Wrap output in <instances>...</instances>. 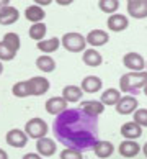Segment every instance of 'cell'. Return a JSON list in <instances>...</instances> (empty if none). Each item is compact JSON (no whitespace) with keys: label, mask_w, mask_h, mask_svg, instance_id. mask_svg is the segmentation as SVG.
Wrapping results in <instances>:
<instances>
[{"label":"cell","mask_w":147,"mask_h":159,"mask_svg":"<svg viewBox=\"0 0 147 159\" xmlns=\"http://www.w3.org/2000/svg\"><path fill=\"white\" fill-rule=\"evenodd\" d=\"M57 141L70 149L85 151L92 149L98 141V123L97 118L87 116L79 108H67L57 115L52 125Z\"/></svg>","instance_id":"obj_1"},{"label":"cell","mask_w":147,"mask_h":159,"mask_svg":"<svg viewBox=\"0 0 147 159\" xmlns=\"http://www.w3.org/2000/svg\"><path fill=\"white\" fill-rule=\"evenodd\" d=\"M145 84H147V70H142V72H128L124 75H121V79H119V90L128 93V95H134Z\"/></svg>","instance_id":"obj_2"},{"label":"cell","mask_w":147,"mask_h":159,"mask_svg":"<svg viewBox=\"0 0 147 159\" xmlns=\"http://www.w3.org/2000/svg\"><path fill=\"white\" fill-rule=\"evenodd\" d=\"M61 44L69 52H80V51H85L87 41H85V36H82L80 33L70 31V33H66L61 38Z\"/></svg>","instance_id":"obj_3"},{"label":"cell","mask_w":147,"mask_h":159,"mask_svg":"<svg viewBox=\"0 0 147 159\" xmlns=\"http://www.w3.org/2000/svg\"><path fill=\"white\" fill-rule=\"evenodd\" d=\"M48 123H46L43 118H31L26 121L25 125V134L28 138H33V139H39V138H44L48 134Z\"/></svg>","instance_id":"obj_4"},{"label":"cell","mask_w":147,"mask_h":159,"mask_svg":"<svg viewBox=\"0 0 147 159\" xmlns=\"http://www.w3.org/2000/svg\"><path fill=\"white\" fill-rule=\"evenodd\" d=\"M123 64L126 69H131V72H142L145 70V59L139 52H126L123 56Z\"/></svg>","instance_id":"obj_5"},{"label":"cell","mask_w":147,"mask_h":159,"mask_svg":"<svg viewBox=\"0 0 147 159\" xmlns=\"http://www.w3.org/2000/svg\"><path fill=\"white\" fill-rule=\"evenodd\" d=\"M49 80L46 77H41V75H34L28 80V89H29V95H34V97H39V95H44L46 92L49 90Z\"/></svg>","instance_id":"obj_6"},{"label":"cell","mask_w":147,"mask_h":159,"mask_svg":"<svg viewBox=\"0 0 147 159\" xmlns=\"http://www.w3.org/2000/svg\"><path fill=\"white\" fill-rule=\"evenodd\" d=\"M126 8L129 16H132V18L136 20L147 18V0H128Z\"/></svg>","instance_id":"obj_7"},{"label":"cell","mask_w":147,"mask_h":159,"mask_svg":"<svg viewBox=\"0 0 147 159\" xmlns=\"http://www.w3.org/2000/svg\"><path fill=\"white\" fill-rule=\"evenodd\" d=\"M137 98L134 95H121L119 102H118L115 107H116V111L119 115H131L132 111L137 110Z\"/></svg>","instance_id":"obj_8"},{"label":"cell","mask_w":147,"mask_h":159,"mask_svg":"<svg viewBox=\"0 0 147 159\" xmlns=\"http://www.w3.org/2000/svg\"><path fill=\"white\" fill-rule=\"evenodd\" d=\"M5 141H7V144L11 146V148H25L26 143H28V136L25 134L23 129L13 128V129H10V131L7 133Z\"/></svg>","instance_id":"obj_9"},{"label":"cell","mask_w":147,"mask_h":159,"mask_svg":"<svg viewBox=\"0 0 147 159\" xmlns=\"http://www.w3.org/2000/svg\"><path fill=\"white\" fill-rule=\"evenodd\" d=\"M79 110H80V111H84L87 116H92V118H98V116L103 113L105 105L100 102V100H85V102H82V103H80Z\"/></svg>","instance_id":"obj_10"},{"label":"cell","mask_w":147,"mask_h":159,"mask_svg":"<svg viewBox=\"0 0 147 159\" xmlns=\"http://www.w3.org/2000/svg\"><path fill=\"white\" fill-rule=\"evenodd\" d=\"M36 151H38V154L41 157H49V156H54L56 154L57 146L54 143V139L44 136V138L36 139Z\"/></svg>","instance_id":"obj_11"},{"label":"cell","mask_w":147,"mask_h":159,"mask_svg":"<svg viewBox=\"0 0 147 159\" xmlns=\"http://www.w3.org/2000/svg\"><path fill=\"white\" fill-rule=\"evenodd\" d=\"M106 25H108V30L119 33V31H124L129 26V18L121 13H113L111 16H108Z\"/></svg>","instance_id":"obj_12"},{"label":"cell","mask_w":147,"mask_h":159,"mask_svg":"<svg viewBox=\"0 0 147 159\" xmlns=\"http://www.w3.org/2000/svg\"><path fill=\"white\" fill-rule=\"evenodd\" d=\"M85 41H87V44H90L92 48L95 49V48H98V46H103V44L108 43L110 34L106 31H103V30H92L85 36Z\"/></svg>","instance_id":"obj_13"},{"label":"cell","mask_w":147,"mask_h":159,"mask_svg":"<svg viewBox=\"0 0 147 159\" xmlns=\"http://www.w3.org/2000/svg\"><path fill=\"white\" fill-rule=\"evenodd\" d=\"M46 111H48L49 115H61L62 111L67 110V102L64 100L62 97H51L46 100V105H44Z\"/></svg>","instance_id":"obj_14"},{"label":"cell","mask_w":147,"mask_h":159,"mask_svg":"<svg viewBox=\"0 0 147 159\" xmlns=\"http://www.w3.org/2000/svg\"><path fill=\"white\" fill-rule=\"evenodd\" d=\"M102 87H103V82L98 75H87L80 84L82 92H87V93H97L102 90Z\"/></svg>","instance_id":"obj_15"},{"label":"cell","mask_w":147,"mask_h":159,"mask_svg":"<svg viewBox=\"0 0 147 159\" xmlns=\"http://www.w3.org/2000/svg\"><path fill=\"white\" fill-rule=\"evenodd\" d=\"M20 18V11L18 8L11 7V5H8V7H5L3 10H0V25L2 26H10L13 25V23H16Z\"/></svg>","instance_id":"obj_16"},{"label":"cell","mask_w":147,"mask_h":159,"mask_svg":"<svg viewBox=\"0 0 147 159\" xmlns=\"http://www.w3.org/2000/svg\"><path fill=\"white\" fill-rule=\"evenodd\" d=\"M121 136H124L126 139H137L139 136H142V128L134 121H128L121 126Z\"/></svg>","instance_id":"obj_17"},{"label":"cell","mask_w":147,"mask_h":159,"mask_svg":"<svg viewBox=\"0 0 147 159\" xmlns=\"http://www.w3.org/2000/svg\"><path fill=\"white\" fill-rule=\"evenodd\" d=\"M93 152H95V156L100 157V159H106L110 157L111 154L115 152V146L110 143V141H97L95 144H93Z\"/></svg>","instance_id":"obj_18"},{"label":"cell","mask_w":147,"mask_h":159,"mask_svg":"<svg viewBox=\"0 0 147 159\" xmlns=\"http://www.w3.org/2000/svg\"><path fill=\"white\" fill-rule=\"evenodd\" d=\"M118 151H119V154H121L123 157H134V156H137V154H139L141 146L136 143V141L126 139V141H123V143L119 144Z\"/></svg>","instance_id":"obj_19"},{"label":"cell","mask_w":147,"mask_h":159,"mask_svg":"<svg viewBox=\"0 0 147 159\" xmlns=\"http://www.w3.org/2000/svg\"><path fill=\"white\" fill-rule=\"evenodd\" d=\"M82 61H84V64H87L88 67H98V66H102L103 57H102V54H100L97 49L90 48V49H85L84 51Z\"/></svg>","instance_id":"obj_20"},{"label":"cell","mask_w":147,"mask_h":159,"mask_svg":"<svg viewBox=\"0 0 147 159\" xmlns=\"http://www.w3.org/2000/svg\"><path fill=\"white\" fill-rule=\"evenodd\" d=\"M82 95H84V92H82V89L79 85H66L62 89V98L66 100L67 103L79 102V100L82 98Z\"/></svg>","instance_id":"obj_21"},{"label":"cell","mask_w":147,"mask_h":159,"mask_svg":"<svg viewBox=\"0 0 147 159\" xmlns=\"http://www.w3.org/2000/svg\"><path fill=\"white\" fill-rule=\"evenodd\" d=\"M25 16H26V20H29L34 25V23H43L46 13L41 7H38V5H29L25 10Z\"/></svg>","instance_id":"obj_22"},{"label":"cell","mask_w":147,"mask_h":159,"mask_svg":"<svg viewBox=\"0 0 147 159\" xmlns=\"http://www.w3.org/2000/svg\"><path fill=\"white\" fill-rule=\"evenodd\" d=\"M59 46H61V39L59 38H49V39H43L36 43V48L44 52V54H51V52H54L59 49Z\"/></svg>","instance_id":"obj_23"},{"label":"cell","mask_w":147,"mask_h":159,"mask_svg":"<svg viewBox=\"0 0 147 159\" xmlns=\"http://www.w3.org/2000/svg\"><path fill=\"white\" fill-rule=\"evenodd\" d=\"M119 98H121V92L111 87V89H106L102 95H100V102L103 105H116L119 102Z\"/></svg>","instance_id":"obj_24"},{"label":"cell","mask_w":147,"mask_h":159,"mask_svg":"<svg viewBox=\"0 0 147 159\" xmlns=\"http://www.w3.org/2000/svg\"><path fill=\"white\" fill-rule=\"evenodd\" d=\"M36 67L48 74V72H52L56 69V61L51 56H39L36 59Z\"/></svg>","instance_id":"obj_25"},{"label":"cell","mask_w":147,"mask_h":159,"mask_svg":"<svg viewBox=\"0 0 147 159\" xmlns=\"http://www.w3.org/2000/svg\"><path fill=\"white\" fill-rule=\"evenodd\" d=\"M46 31H48V28H46L44 23H34V25H31V28H29V38L34 39V41H43L44 36H46Z\"/></svg>","instance_id":"obj_26"},{"label":"cell","mask_w":147,"mask_h":159,"mask_svg":"<svg viewBox=\"0 0 147 159\" xmlns=\"http://www.w3.org/2000/svg\"><path fill=\"white\" fill-rule=\"evenodd\" d=\"M2 43L7 46V48H10L13 52H18L20 46H21V41H20V36L16 33H5V36L2 39Z\"/></svg>","instance_id":"obj_27"},{"label":"cell","mask_w":147,"mask_h":159,"mask_svg":"<svg viewBox=\"0 0 147 159\" xmlns=\"http://www.w3.org/2000/svg\"><path fill=\"white\" fill-rule=\"evenodd\" d=\"M98 7L103 13L113 15V13H116V10L119 8V2H118V0H100Z\"/></svg>","instance_id":"obj_28"},{"label":"cell","mask_w":147,"mask_h":159,"mask_svg":"<svg viewBox=\"0 0 147 159\" xmlns=\"http://www.w3.org/2000/svg\"><path fill=\"white\" fill-rule=\"evenodd\" d=\"M11 93L18 98H25L29 97V89H28V80H21V82H16V84L11 87Z\"/></svg>","instance_id":"obj_29"},{"label":"cell","mask_w":147,"mask_h":159,"mask_svg":"<svg viewBox=\"0 0 147 159\" xmlns=\"http://www.w3.org/2000/svg\"><path fill=\"white\" fill-rule=\"evenodd\" d=\"M134 123L141 128H147V108H137L134 111Z\"/></svg>","instance_id":"obj_30"},{"label":"cell","mask_w":147,"mask_h":159,"mask_svg":"<svg viewBox=\"0 0 147 159\" xmlns=\"http://www.w3.org/2000/svg\"><path fill=\"white\" fill-rule=\"evenodd\" d=\"M15 56H16V52H13L10 48H7V46L0 41V62L11 61V59H15Z\"/></svg>","instance_id":"obj_31"},{"label":"cell","mask_w":147,"mask_h":159,"mask_svg":"<svg viewBox=\"0 0 147 159\" xmlns=\"http://www.w3.org/2000/svg\"><path fill=\"white\" fill-rule=\"evenodd\" d=\"M61 159H84L82 152L77 151V149H70V148H66L61 151Z\"/></svg>","instance_id":"obj_32"},{"label":"cell","mask_w":147,"mask_h":159,"mask_svg":"<svg viewBox=\"0 0 147 159\" xmlns=\"http://www.w3.org/2000/svg\"><path fill=\"white\" fill-rule=\"evenodd\" d=\"M23 159H43L38 152H28V154L23 156Z\"/></svg>","instance_id":"obj_33"},{"label":"cell","mask_w":147,"mask_h":159,"mask_svg":"<svg viewBox=\"0 0 147 159\" xmlns=\"http://www.w3.org/2000/svg\"><path fill=\"white\" fill-rule=\"evenodd\" d=\"M34 3H38V7H41V8H43V7H46V5L52 3V2H51V0H36Z\"/></svg>","instance_id":"obj_34"},{"label":"cell","mask_w":147,"mask_h":159,"mask_svg":"<svg viewBox=\"0 0 147 159\" xmlns=\"http://www.w3.org/2000/svg\"><path fill=\"white\" fill-rule=\"evenodd\" d=\"M8 5H10V0H0V10H3Z\"/></svg>","instance_id":"obj_35"},{"label":"cell","mask_w":147,"mask_h":159,"mask_svg":"<svg viewBox=\"0 0 147 159\" xmlns=\"http://www.w3.org/2000/svg\"><path fill=\"white\" fill-rule=\"evenodd\" d=\"M0 159H8V154H7V151L0 148Z\"/></svg>","instance_id":"obj_36"},{"label":"cell","mask_w":147,"mask_h":159,"mask_svg":"<svg viewBox=\"0 0 147 159\" xmlns=\"http://www.w3.org/2000/svg\"><path fill=\"white\" fill-rule=\"evenodd\" d=\"M59 5H70L72 3V0H57Z\"/></svg>","instance_id":"obj_37"},{"label":"cell","mask_w":147,"mask_h":159,"mask_svg":"<svg viewBox=\"0 0 147 159\" xmlns=\"http://www.w3.org/2000/svg\"><path fill=\"white\" fill-rule=\"evenodd\" d=\"M142 151H144V154H145V157H147V143L144 144V148H142Z\"/></svg>","instance_id":"obj_38"},{"label":"cell","mask_w":147,"mask_h":159,"mask_svg":"<svg viewBox=\"0 0 147 159\" xmlns=\"http://www.w3.org/2000/svg\"><path fill=\"white\" fill-rule=\"evenodd\" d=\"M2 72H3V64L0 62V75H2Z\"/></svg>","instance_id":"obj_39"},{"label":"cell","mask_w":147,"mask_h":159,"mask_svg":"<svg viewBox=\"0 0 147 159\" xmlns=\"http://www.w3.org/2000/svg\"><path fill=\"white\" fill-rule=\"evenodd\" d=\"M144 93H145V97H147V84L144 85Z\"/></svg>","instance_id":"obj_40"},{"label":"cell","mask_w":147,"mask_h":159,"mask_svg":"<svg viewBox=\"0 0 147 159\" xmlns=\"http://www.w3.org/2000/svg\"><path fill=\"white\" fill-rule=\"evenodd\" d=\"M145 69H147V61H145Z\"/></svg>","instance_id":"obj_41"}]
</instances>
